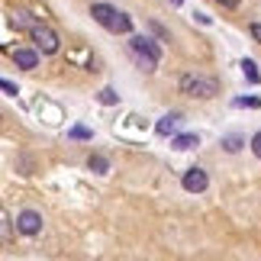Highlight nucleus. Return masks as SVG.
Masks as SVG:
<instances>
[{"label":"nucleus","instance_id":"nucleus-1","mask_svg":"<svg viewBox=\"0 0 261 261\" xmlns=\"http://www.w3.org/2000/svg\"><path fill=\"white\" fill-rule=\"evenodd\" d=\"M90 16H94L103 29H110V33H123V36L133 33V19L126 13H119L116 7H110V4H94L90 7Z\"/></svg>","mask_w":261,"mask_h":261},{"label":"nucleus","instance_id":"nucleus-2","mask_svg":"<svg viewBox=\"0 0 261 261\" xmlns=\"http://www.w3.org/2000/svg\"><path fill=\"white\" fill-rule=\"evenodd\" d=\"M177 87H180V94L200 97V100H210V97L219 94V81L216 77H203V74H180Z\"/></svg>","mask_w":261,"mask_h":261},{"label":"nucleus","instance_id":"nucleus-3","mask_svg":"<svg viewBox=\"0 0 261 261\" xmlns=\"http://www.w3.org/2000/svg\"><path fill=\"white\" fill-rule=\"evenodd\" d=\"M129 48H133V55L145 65V71H155V68L162 65V48H158L152 39H145V36H133V39H129Z\"/></svg>","mask_w":261,"mask_h":261},{"label":"nucleus","instance_id":"nucleus-4","mask_svg":"<svg viewBox=\"0 0 261 261\" xmlns=\"http://www.w3.org/2000/svg\"><path fill=\"white\" fill-rule=\"evenodd\" d=\"M29 39H33V45H36L42 55H55L58 48H62V39H58V33H55L52 26L39 23V19H36V26L29 29Z\"/></svg>","mask_w":261,"mask_h":261},{"label":"nucleus","instance_id":"nucleus-5","mask_svg":"<svg viewBox=\"0 0 261 261\" xmlns=\"http://www.w3.org/2000/svg\"><path fill=\"white\" fill-rule=\"evenodd\" d=\"M180 184H184L187 194H203V190L210 187V177H206L203 168H187L184 177H180Z\"/></svg>","mask_w":261,"mask_h":261},{"label":"nucleus","instance_id":"nucleus-6","mask_svg":"<svg viewBox=\"0 0 261 261\" xmlns=\"http://www.w3.org/2000/svg\"><path fill=\"white\" fill-rule=\"evenodd\" d=\"M16 232H23V236H39V232H42V216H39L36 210H23V213L16 216Z\"/></svg>","mask_w":261,"mask_h":261},{"label":"nucleus","instance_id":"nucleus-7","mask_svg":"<svg viewBox=\"0 0 261 261\" xmlns=\"http://www.w3.org/2000/svg\"><path fill=\"white\" fill-rule=\"evenodd\" d=\"M10 58H13L16 68H26V71L39 68V48H13V52H10Z\"/></svg>","mask_w":261,"mask_h":261},{"label":"nucleus","instance_id":"nucleus-8","mask_svg":"<svg viewBox=\"0 0 261 261\" xmlns=\"http://www.w3.org/2000/svg\"><path fill=\"white\" fill-rule=\"evenodd\" d=\"M177 123H180V116H177V113H171V116H162V119H158V126H155V133L168 139V136H174Z\"/></svg>","mask_w":261,"mask_h":261},{"label":"nucleus","instance_id":"nucleus-9","mask_svg":"<svg viewBox=\"0 0 261 261\" xmlns=\"http://www.w3.org/2000/svg\"><path fill=\"white\" fill-rule=\"evenodd\" d=\"M10 26H13V29H23V33H29V29L36 26V19L29 16V13H23V10H16V13H10Z\"/></svg>","mask_w":261,"mask_h":261},{"label":"nucleus","instance_id":"nucleus-10","mask_svg":"<svg viewBox=\"0 0 261 261\" xmlns=\"http://www.w3.org/2000/svg\"><path fill=\"white\" fill-rule=\"evenodd\" d=\"M171 145L177 148V152H187V148L200 145V136H194V133H187V136H174V139H171Z\"/></svg>","mask_w":261,"mask_h":261},{"label":"nucleus","instance_id":"nucleus-11","mask_svg":"<svg viewBox=\"0 0 261 261\" xmlns=\"http://www.w3.org/2000/svg\"><path fill=\"white\" fill-rule=\"evenodd\" d=\"M87 168H90V171H97V174H107L110 171V162H107L103 155H90L87 158Z\"/></svg>","mask_w":261,"mask_h":261},{"label":"nucleus","instance_id":"nucleus-12","mask_svg":"<svg viewBox=\"0 0 261 261\" xmlns=\"http://www.w3.org/2000/svg\"><path fill=\"white\" fill-rule=\"evenodd\" d=\"M97 100H100L103 107H113V103H119V94H116L113 87H103V90L97 94Z\"/></svg>","mask_w":261,"mask_h":261},{"label":"nucleus","instance_id":"nucleus-13","mask_svg":"<svg viewBox=\"0 0 261 261\" xmlns=\"http://www.w3.org/2000/svg\"><path fill=\"white\" fill-rule=\"evenodd\" d=\"M242 74H245L252 84H258V81H261V74H258V68H255L252 58H245V62H242Z\"/></svg>","mask_w":261,"mask_h":261},{"label":"nucleus","instance_id":"nucleus-14","mask_svg":"<svg viewBox=\"0 0 261 261\" xmlns=\"http://www.w3.org/2000/svg\"><path fill=\"white\" fill-rule=\"evenodd\" d=\"M223 148H226V152H239V148H242V136H226Z\"/></svg>","mask_w":261,"mask_h":261},{"label":"nucleus","instance_id":"nucleus-15","mask_svg":"<svg viewBox=\"0 0 261 261\" xmlns=\"http://www.w3.org/2000/svg\"><path fill=\"white\" fill-rule=\"evenodd\" d=\"M0 223H4V226H0V229H4V242H10V236H13V226H10V216H7V213H0Z\"/></svg>","mask_w":261,"mask_h":261},{"label":"nucleus","instance_id":"nucleus-16","mask_svg":"<svg viewBox=\"0 0 261 261\" xmlns=\"http://www.w3.org/2000/svg\"><path fill=\"white\" fill-rule=\"evenodd\" d=\"M248 148H252V155H255V158H261V133H255V136H252Z\"/></svg>","mask_w":261,"mask_h":261},{"label":"nucleus","instance_id":"nucleus-17","mask_svg":"<svg viewBox=\"0 0 261 261\" xmlns=\"http://www.w3.org/2000/svg\"><path fill=\"white\" fill-rule=\"evenodd\" d=\"M71 136H74V139H90V129H84V126H74V129H71Z\"/></svg>","mask_w":261,"mask_h":261},{"label":"nucleus","instance_id":"nucleus-18","mask_svg":"<svg viewBox=\"0 0 261 261\" xmlns=\"http://www.w3.org/2000/svg\"><path fill=\"white\" fill-rule=\"evenodd\" d=\"M248 33H252V39L261 45V23H252V26H248Z\"/></svg>","mask_w":261,"mask_h":261},{"label":"nucleus","instance_id":"nucleus-19","mask_svg":"<svg viewBox=\"0 0 261 261\" xmlns=\"http://www.w3.org/2000/svg\"><path fill=\"white\" fill-rule=\"evenodd\" d=\"M216 4H219V7H223V10H236L239 4H242V0H216Z\"/></svg>","mask_w":261,"mask_h":261},{"label":"nucleus","instance_id":"nucleus-20","mask_svg":"<svg viewBox=\"0 0 261 261\" xmlns=\"http://www.w3.org/2000/svg\"><path fill=\"white\" fill-rule=\"evenodd\" d=\"M4 90H7L10 97H16V84H13V81H4Z\"/></svg>","mask_w":261,"mask_h":261},{"label":"nucleus","instance_id":"nucleus-21","mask_svg":"<svg viewBox=\"0 0 261 261\" xmlns=\"http://www.w3.org/2000/svg\"><path fill=\"white\" fill-rule=\"evenodd\" d=\"M171 4H174V7H177V4H184V0H171Z\"/></svg>","mask_w":261,"mask_h":261}]
</instances>
